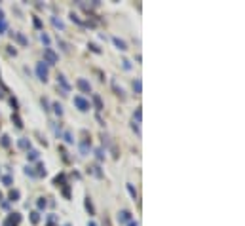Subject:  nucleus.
<instances>
[{
	"mask_svg": "<svg viewBox=\"0 0 245 226\" xmlns=\"http://www.w3.org/2000/svg\"><path fill=\"white\" fill-rule=\"evenodd\" d=\"M129 218H131V213H129V211H122V213L118 215V221L120 222H127Z\"/></svg>",
	"mask_w": 245,
	"mask_h": 226,
	"instance_id": "nucleus-4",
	"label": "nucleus"
},
{
	"mask_svg": "<svg viewBox=\"0 0 245 226\" xmlns=\"http://www.w3.org/2000/svg\"><path fill=\"white\" fill-rule=\"evenodd\" d=\"M53 108H55V112H57V114H59V116L63 114V107H61L59 103H55V105H53Z\"/></svg>",
	"mask_w": 245,
	"mask_h": 226,
	"instance_id": "nucleus-17",
	"label": "nucleus"
},
{
	"mask_svg": "<svg viewBox=\"0 0 245 226\" xmlns=\"http://www.w3.org/2000/svg\"><path fill=\"white\" fill-rule=\"evenodd\" d=\"M127 190H129V194H131L133 198H137V192H135V188H133V184H127Z\"/></svg>",
	"mask_w": 245,
	"mask_h": 226,
	"instance_id": "nucleus-21",
	"label": "nucleus"
},
{
	"mask_svg": "<svg viewBox=\"0 0 245 226\" xmlns=\"http://www.w3.org/2000/svg\"><path fill=\"white\" fill-rule=\"evenodd\" d=\"M129 226H137V222H129Z\"/></svg>",
	"mask_w": 245,
	"mask_h": 226,
	"instance_id": "nucleus-31",
	"label": "nucleus"
},
{
	"mask_svg": "<svg viewBox=\"0 0 245 226\" xmlns=\"http://www.w3.org/2000/svg\"><path fill=\"white\" fill-rule=\"evenodd\" d=\"M114 44H116V46H118V49H122V52H126V49H127L126 42H124V40H120V38H114Z\"/></svg>",
	"mask_w": 245,
	"mask_h": 226,
	"instance_id": "nucleus-8",
	"label": "nucleus"
},
{
	"mask_svg": "<svg viewBox=\"0 0 245 226\" xmlns=\"http://www.w3.org/2000/svg\"><path fill=\"white\" fill-rule=\"evenodd\" d=\"M133 89H135V93H141V80L133 82Z\"/></svg>",
	"mask_w": 245,
	"mask_h": 226,
	"instance_id": "nucleus-9",
	"label": "nucleus"
},
{
	"mask_svg": "<svg viewBox=\"0 0 245 226\" xmlns=\"http://www.w3.org/2000/svg\"><path fill=\"white\" fill-rule=\"evenodd\" d=\"M135 118H137V124H139V122H141V108L135 110Z\"/></svg>",
	"mask_w": 245,
	"mask_h": 226,
	"instance_id": "nucleus-23",
	"label": "nucleus"
},
{
	"mask_svg": "<svg viewBox=\"0 0 245 226\" xmlns=\"http://www.w3.org/2000/svg\"><path fill=\"white\" fill-rule=\"evenodd\" d=\"M93 101H95V107H97L99 110L103 108V101H101V97H97V95H95V97H93Z\"/></svg>",
	"mask_w": 245,
	"mask_h": 226,
	"instance_id": "nucleus-10",
	"label": "nucleus"
},
{
	"mask_svg": "<svg viewBox=\"0 0 245 226\" xmlns=\"http://www.w3.org/2000/svg\"><path fill=\"white\" fill-rule=\"evenodd\" d=\"M17 198H19V192H17V190H12V192H10V200H12V201H15Z\"/></svg>",
	"mask_w": 245,
	"mask_h": 226,
	"instance_id": "nucleus-11",
	"label": "nucleus"
},
{
	"mask_svg": "<svg viewBox=\"0 0 245 226\" xmlns=\"http://www.w3.org/2000/svg\"><path fill=\"white\" fill-rule=\"evenodd\" d=\"M31 221H32L34 224H36V222L40 221V217H38V213H31Z\"/></svg>",
	"mask_w": 245,
	"mask_h": 226,
	"instance_id": "nucleus-18",
	"label": "nucleus"
},
{
	"mask_svg": "<svg viewBox=\"0 0 245 226\" xmlns=\"http://www.w3.org/2000/svg\"><path fill=\"white\" fill-rule=\"evenodd\" d=\"M74 105H76V107L80 108V110H88V107H89V105L86 103L82 97H74Z\"/></svg>",
	"mask_w": 245,
	"mask_h": 226,
	"instance_id": "nucleus-3",
	"label": "nucleus"
},
{
	"mask_svg": "<svg viewBox=\"0 0 245 226\" xmlns=\"http://www.w3.org/2000/svg\"><path fill=\"white\" fill-rule=\"evenodd\" d=\"M36 74H38V78L40 80H48V65H46V63H38V65H36Z\"/></svg>",
	"mask_w": 245,
	"mask_h": 226,
	"instance_id": "nucleus-1",
	"label": "nucleus"
},
{
	"mask_svg": "<svg viewBox=\"0 0 245 226\" xmlns=\"http://www.w3.org/2000/svg\"><path fill=\"white\" fill-rule=\"evenodd\" d=\"M63 181H65V177H63V175H61V177H57V179H55V184L59 186V182H63Z\"/></svg>",
	"mask_w": 245,
	"mask_h": 226,
	"instance_id": "nucleus-28",
	"label": "nucleus"
},
{
	"mask_svg": "<svg viewBox=\"0 0 245 226\" xmlns=\"http://www.w3.org/2000/svg\"><path fill=\"white\" fill-rule=\"evenodd\" d=\"M88 226H95V222H89V224H88Z\"/></svg>",
	"mask_w": 245,
	"mask_h": 226,
	"instance_id": "nucleus-32",
	"label": "nucleus"
},
{
	"mask_svg": "<svg viewBox=\"0 0 245 226\" xmlns=\"http://www.w3.org/2000/svg\"><path fill=\"white\" fill-rule=\"evenodd\" d=\"M44 57L48 59V63H49V65H53V63H57V55L52 52V49H49V48H46L44 49Z\"/></svg>",
	"mask_w": 245,
	"mask_h": 226,
	"instance_id": "nucleus-2",
	"label": "nucleus"
},
{
	"mask_svg": "<svg viewBox=\"0 0 245 226\" xmlns=\"http://www.w3.org/2000/svg\"><path fill=\"white\" fill-rule=\"evenodd\" d=\"M89 48H91V49H93V52H95V53H99V48H97V46H95V44H91V46H89Z\"/></svg>",
	"mask_w": 245,
	"mask_h": 226,
	"instance_id": "nucleus-29",
	"label": "nucleus"
},
{
	"mask_svg": "<svg viewBox=\"0 0 245 226\" xmlns=\"http://www.w3.org/2000/svg\"><path fill=\"white\" fill-rule=\"evenodd\" d=\"M27 156H29V160H36V158H38V152H36V150H31Z\"/></svg>",
	"mask_w": 245,
	"mask_h": 226,
	"instance_id": "nucleus-16",
	"label": "nucleus"
},
{
	"mask_svg": "<svg viewBox=\"0 0 245 226\" xmlns=\"http://www.w3.org/2000/svg\"><path fill=\"white\" fill-rule=\"evenodd\" d=\"M97 158H99V160L105 158V154H103V150H101V148H97Z\"/></svg>",
	"mask_w": 245,
	"mask_h": 226,
	"instance_id": "nucleus-26",
	"label": "nucleus"
},
{
	"mask_svg": "<svg viewBox=\"0 0 245 226\" xmlns=\"http://www.w3.org/2000/svg\"><path fill=\"white\" fill-rule=\"evenodd\" d=\"M2 145H4V146H8V145H10V137H6V135H4V137H2Z\"/></svg>",
	"mask_w": 245,
	"mask_h": 226,
	"instance_id": "nucleus-24",
	"label": "nucleus"
},
{
	"mask_svg": "<svg viewBox=\"0 0 245 226\" xmlns=\"http://www.w3.org/2000/svg\"><path fill=\"white\" fill-rule=\"evenodd\" d=\"M36 175H46V167L42 165V164L38 165V173H36Z\"/></svg>",
	"mask_w": 245,
	"mask_h": 226,
	"instance_id": "nucleus-22",
	"label": "nucleus"
},
{
	"mask_svg": "<svg viewBox=\"0 0 245 226\" xmlns=\"http://www.w3.org/2000/svg\"><path fill=\"white\" fill-rule=\"evenodd\" d=\"M86 209L89 211V215H93V205H91V201H89V198L86 200Z\"/></svg>",
	"mask_w": 245,
	"mask_h": 226,
	"instance_id": "nucleus-15",
	"label": "nucleus"
},
{
	"mask_svg": "<svg viewBox=\"0 0 245 226\" xmlns=\"http://www.w3.org/2000/svg\"><path fill=\"white\" fill-rule=\"evenodd\" d=\"M67 226H69V224H67Z\"/></svg>",
	"mask_w": 245,
	"mask_h": 226,
	"instance_id": "nucleus-34",
	"label": "nucleus"
},
{
	"mask_svg": "<svg viewBox=\"0 0 245 226\" xmlns=\"http://www.w3.org/2000/svg\"><path fill=\"white\" fill-rule=\"evenodd\" d=\"M76 86H78V88H80L82 91H86V93H88V91H89V84H88V82H86V80H82V78H80V80H78V82H76Z\"/></svg>",
	"mask_w": 245,
	"mask_h": 226,
	"instance_id": "nucleus-5",
	"label": "nucleus"
},
{
	"mask_svg": "<svg viewBox=\"0 0 245 226\" xmlns=\"http://www.w3.org/2000/svg\"><path fill=\"white\" fill-rule=\"evenodd\" d=\"M12 120L15 122V125H17V128H21V125H23V124H21V120H19V116H17V114H15V116H12Z\"/></svg>",
	"mask_w": 245,
	"mask_h": 226,
	"instance_id": "nucleus-19",
	"label": "nucleus"
},
{
	"mask_svg": "<svg viewBox=\"0 0 245 226\" xmlns=\"http://www.w3.org/2000/svg\"><path fill=\"white\" fill-rule=\"evenodd\" d=\"M57 82H61V86H63V89H65V91H69V89H70V86L67 84V80H65V76H63V74L57 76Z\"/></svg>",
	"mask_w": 245,
	"mask_h": 226,
	"instance_id": "nucleus-7",
	"label": "nucleus"
},
{
	"mask_svg": "<svg viewBox=\"0 0 245 226\" xmlns=\"http://www.w3.org/2000/svg\"><path fill=\"white\" fill-rule=\"evenodd\" d=\"M19 146H21V148H29V146H31V143H29L27 139H21V141H19Z\"/></svg>",
	"mask_w": 245,
	"mask_h": 226,
	"instance_id": "nucleus-14",
	"label": "nucleus"
},
{
	"mask_svg": "<svg viewBox=\"0 0 245 226\" xmlns=\"http://www.w3.org/2000/svg\"><path fill=\"white\" fill-rule=\"evenodd\" d=\"M12 36L15 38V40L19 42V44H23V46H27V38L23 36V34H19V32H12Z\"/></svg>",
	"mask_w": 245,
	"mask_h": 226,
	"instance_id": "nucleus-6",
	"label": "nucleus"
},
{
	"mask_svg": "<svg viewBox=\"0 0 245 226\" xmlns=\"http://www.w3.org/2000/svg\"><path fill=\"white\" fill-rule=\"evenodd\" d=\"M4 31H6V21H4L2 17H0V34H2Z\"/></svg>",
	"mask_w": 245,
	"mask_h": 226,
	"instance_id": "nucleus-20",
	"label": "nucleus"
},
{
	"mask_svg": "<svg viewBox=\"0 0 245 226\" xmlns=\"http://www.w3.org/2000/svg\"><path fill=\"white\" fill-rule=\"evenodd\" d=\"M105 226H110V222H109V221H105Z\"/></svg>",
	"mask_w": 245,
	"mask_h": 226,
	"instance_id": "nucleus-30",
	"label": "nucleus"
},
{
	"mask_svg": "<svg viewBox=\"0 0 245 226\" xmlns=\"http://www.w3.org/2000/svg\"><path fill=\"white\" fill-rule=\"evenodd\" d=\"M89 171H91L93 175H97V177H101V175H103V173L99 171V167H97V165H93V167H89Z\"/></svg>",
	"mask_w": 245,
	"mask_h": 226,
	"instance_id": "nucleus-13",
	"label": "nucleus"
},
{
	"mask_svg": "<svg viewBox=\"0 0 245 226\" xmlns=\"http://www.w3.org/2000/svg\"><path fill=\"white\" fill-rule=\"evenodd\" d=\"M0 200H2V194H0Z\"/></svg>",
	"mask_w": 245,
	"mask_h": 226,
	"instance_id": "nucleus-33",
	"label": "nucleus"
},
{
	"mask_svg": "<svg viewBox=\"0 0 245 226\" xmlns=\"http://www.w3.org/2000/svg\"><path fill=\"white\" fill-rule=\"evenodd\" d=\"M52 23H53L55 27H59V29H65V25H63V21H59V19H55V17L52 19Z\"/></svg>",
	"mask_w": 245,
	"mask_h": 226,
	"instance_id": "nucleus-12",
	"label": "nucleus"
},
{
	"mask_svg": "<svg viewBox=\"0 0 245 226\" xmlns=\"http://www.w3.org/2000/svg\"><path fill=\"white\" fill-rule=\"evenodd\" d=\"M65 139H67V143H72V135H70V133H65Z\"/></svg>",
	"mask_w": 245,
	"mask_h": 226,
	"instance_id": "nucleus-25",
	"label": "nucleus"
},
{
	"mask_svg": "<svg viewBox=\"0 0 245 226\" xmlns=\"http://www.w3.org/2000/svg\"><path fill=\"white\" fill-rule=\"evenodd\" d=\"M42 42H44V44H49V38H48V34H42Z\"/></svg>",
	"mask_w": 245,
	"mask_h": 226,
	"instance_id": "nucleus-27",
	"label": "nucleus"
}]
</instances>
